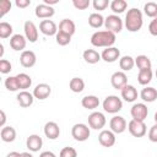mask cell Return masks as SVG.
<instances>
[{"label":"cell","mask_w":157,"mask_h":157,"mask_svg":"<svg viewBox=\"0 0 157 157\" xmlns=\"http://www.w3.org/2000/svg\"><path fill=\"white\" fill-rule=\"evenodd\" d=\"M115 33L109 31H97L91 37V44L97 48H109L115 43Z\"/></svg>","instance_id":"obj_1"},{"label":"cell","mask_w":157,"mask_h":157,"mask_svg":"<svg viewBox=\"0 0 157 157\" xmlns=\"http://www.w3.org/2000/svg\"><path fill=\"white\" fill-rule=\"evenodd\" d=\"M144 23L142 20V12L132 7L130 10H128L126 15H125V27L129 32H137L141 29Z\"/></svg>","instance_id":"obj_2"},{"label":"cell","mask_w":157,"mask_h":157,"mask_svg":"<svg viewBox=\"0 0 157 157\" xmlns=\"http://www.w3.org/2000/svg\"><path fill=\"white\" fill-rule=\"evenodd\" d=\"M121 108H123V102L118 96L112 94V96L105 97L103 101V109L107 113L114 114V113H118L119 110H121Z\"/></svg>","instance_id":"obj_3"},{"label":"cell","mask_w":157,"mask_h":157,"mask_svg":"<svg viewBox=\"0 0 157 157\" xmlns=\"http://www.w3.org/2000/svg\"><path fill=\"white\" fill-rule=\"evenodd\" d=\"M90 128L86 125V124H82V123H78V124H75L71 129V135L72 137L76 140V141H80V142H83L86 141L88 137H90Z\"/></svg>","instance_id":"obj_4"},{"label":"cell","mask_w":157,"mask_h":157,"mask_svg":"<svg viewBox=\"0 0 157 157\" xmlns=\"http://www.w3.org/2000/svg\"><path fill=\"white\" fill-rule=\"evenodd\" d=\"M105 29L113 33H119L123 29V21L118 15H109L104 20Z\"/></svg>","instance_id":"obj_5"},{"label":"cell","mask_w":157,"mask_h":157,"mask_svg":"<svg viewBox=\"0 0 157 157\" xmlns=\"http://www.w3.org/2000/svg\"><path fill=\"white\" fill-rule=\"evenodd\" d=\"M128 129H129V132L135 137H142L147 132L146 124L144 121H139V120H134V119H131L129 121Z\"/></svg>","instance_id":"obj_6"},{"label":"cell","mask_w":157,"mask_h":157,"mask_svg":"<svg viewBox=\"0 0 157 157\" xmlns=\"http://www.w3.org/2000/svg\"><path fill=\"white\" fill-rule=\"evenodd\" d=\"M130 114L134 120H139V121H144L147 118L148 114V109L147 105L145 103H136L131 107L130 109Z\"/></svg>","instance_id":"obj_7"},{"label":"cell","mask_w":157,"mask_h":157,"mask_svg":"<svg viewBox=\"0 0 157 157\" xmlns=\"http://www.w3.org/2000/svg\"><path fill=\"white\" fill-rule=\"evenodd\" d=\"M87 119H88L90 128H92L94 130H99V129L104 128L105 121H107L104 114L101 113V112H93V113H91Z\"/></svg>","instance_id":"obj_8"},{"label":"cell","mask_w":157,"mask_h":157,"mask_svg":"<svg viewBox=\"0 0 157 157\" xmlns=\"http://www.w3.org/2000/svg\"><path fill=\"white\" fill-rule=\"evenodd\" d=\"M110 83L115 90H123L128 85V77L124 71H117L110 77Z\"/></svg>","instance_id":"obj_9"},{"label":"cell","mask_w":157,"mask_h":157,"mask_svg":"<svg viewBox=\"0 0 157 157\" xmlns=\"http://www.w3.org/2000/svg\"><path fill=\"white\" fill-rule=\"evenodd\" d=\"M126 120L120 117V115H115L110 119L109 121V126H110V130L114 132V134H121L125 131L126 129Z\"/></svg>","instance_id":"obj_10"},{"label":"cell","mask_w":157,"mask_h":157,"mask_svg":"<svg viewBox=\"0 0 157 157\" xmlns=\"http://www.w3.org/2000/svg\"><path fill=\"white\" fill-rule=\"evenodd\" d=\"M98 141L103 147H112L115 144V134L112 130H102L98 135Z\"/></svg>","instance_id":"obj_11"},{"label":"cell","mask_w":157,"mask_h":157,"mask_svg":"<svg viewBox=\"0 0 157 157\" xmlns=\"http://www.w3.org/2000/svg\"><path fill=\"white\" fill-rule=\"evenodd\" d=\"M34 13L38 18H50L52 16H54L55 13V10L53 6H49V5H45L44 2L40 4V5H37L36 6V10H34Z\"/></svg>","instance_id":"obj_12"},{"label":"cell","mask_w":157,"mask_h":157,"mask_svg":"<svg viewBox=\"0 0 157 157\" xmlns=\"http://www.w3.org/2000/svg\"><path fill=\"white\" fill-rule=\"evenodd\" d=\"M23 29H25V36L26 39L29 40L31 43L37 42L38 39V29L36 27V25L32 21H26L23 25Z\"/></svg>","instance_id":"obj_13"},{"label":"cell","mask_w":157,"mask_h":157,"mask_svg":"<svg viewBox=\"0 0 157 157\" xmlns=\"http://www.w3.org/2000/svg\"><path fill=\"white\" fill-rule=\"evenodd\" d=\"M39 31L45 36H56L58 27L54 21L52 20H43L39 23Z\"/></svg>","instance_id":"obj_14"},{"label":"cell","mask_w":157,"mask_h":157,"mask_svg":"<svg viewBox=\"0 0 157 157\" xmlns=\"http://www.w3.org/2000/svg\"><path fill=\"white\" fill-rule=\"evenodd\" d=\"M101 58L105 61V63H114L117 61L119 58H120V50L115 47H109V48H105L102 54H101Z\"/></svg>","instance_id":"obj_15"},{"label":"cell","mask_w":157,"mask_h":157,"mask_svg":"<svg viewBox=\"0 0 157 157\" xmlns=\"http://www.w3.org/2000/svg\"><path fill=\"white\" fill-rule=\"evenodd\" d=\"M52 93V87L48 83H39L36 86V88L33 90V96L37 99H45L50 96Z\"/></svg>","instance_id":"obj_16"},{"label":"cell","mask_w":157,"mask_h":157,"mask_svg":"<svg viewBox=\"0 0 157 157\" xmlns=\"http://www.w3.org/2000/svg\"><path fill=\"white\" fill-rule=\"evenodd\" d=\"M44 135L49 140H55L60 135V128L55 121H48L44 125Z\"/></svg>","instance_id":"obj_17"},{"label":"cell","mask_w":157,"mask_h":157,"mask_svg":"<svg viewBox=\"0 0 157 157\" xmlns=\"http://www.w3.org/2000/svg\"><path fill=\"white\" fill-rule=\"evenodd\" d=\"M42 145H43V140L39 135H36V134H32L27 137V141H26V146L29 151L32 152H38L40 148H42Z\"/></svg>","instance_id":"obj_18"},{"label":"cell","mask_w":157,"mask_h":157,"mask_svg":"<svg viewBox=\"0 0 157 157\" xmlns=\"http://www.w3.org/2000/svg\"><path fill=\"white\" fill-rule=\"evenodd\" d=\"M37 61L36 54L32 50H23L20 55V63L23 67H32Z\"/></svg>","instance_id":"obj_19"},{"label":"cell","mask_w":157,"mask_h":157,"mask_svg":"<svg viewBox=\"0 0 157 157\" xmlns=\"http://www.w3.org/2000/svg\"><path fill=\"white\" fill-rule=\"evenodd\" d=\"M26 43H27V39L22 34H13L10 38V47L16 52L23 50L26 48Z\"/></svg>","instance_id":"obj_20"},{"label":"cell","mask_w":157,"mask_h":157,"mask_svg":"<svg viewBox=\"0 0 157 157\" xmlns=\"http://www.w3.org/2000/svg\"><path fill=\"white\" fill-rule=\"evenodd\" d=\"M17 102L18 104L22 107V108H27L29 105H32L33 103V99H34V96L33 93H29L27 91H21L18 94H17Z\"/></svg>","instance_id":"obj_21"},{"label":"cell","mask_w":157,"mask_h":157,"mask_svg":"<svg viewBox=\"0 0 157 157\" xmlns=\"http://www.w3.org/2000/svg\"><path fill=\"white\" fill-rule=\"evenodd\" d=\"M121 98L126 102H134L137 98V91L132 85H126L121 90Z\"/></svg>","instance_id":"obj_22"},{"label":"cell","mask_w":157,"mask_h":157,"mask_svg":"<svg viewBox=\"0 0 157 157\" xmlns=\"http://www.w3.org/2000/svg\"><path fill=\"white\" fill-rule=\"evenodd\" d=\"M59 31L60 32H64V33H66L69 36H72L75 33V31H76V26H75V23H74L72 20L64 18L59 23Z\"/></svg>","instance_id":"obj_23"},{"label":"cell","mask_w":157,"mask_h":157,"mask_svg":"<svg viewBox=\"0 0 157 157\" xmlns=\"http://www.w3.org/2000/svg\"><path fill=\"white\" fill-rule=\"evenodd\" d=\"M140 97L142 98L144 102H147V103L155 102L157 99V90L155 87H145L142 88Z\"/></svg>","instance_id":"obj_24"},{"label":"cell","mask_w":157,"mask_h":157,"mask_svg":"<svg viewBox=\"0 0 157 157\" xmlns=\"http://www.w3.org/2000/svg\"><path fill=\"white\" fill-rule=\"evenodd\" d=\"M0 136L4 142H12L16 139V130H15V128H12L10 125L4 126V128H1Z\"/></svg>","instance_id":"obj_25"},{"label":"cell","mask_w":157,"mask_h":157,"mask_svg":"<svg viewBox=\"0 0 157 157\" xmlns=\"http://www.w3.org/2000/svg\"><path fill=\"white\" fill-rule=\"evenodd\" d=\"M82 56H83L85 61L88 63V64H97L102 59L101 58V54L97 50H94V49H86L83 52Z\"/></svg>","instance_id":"obj_26"},{"label":"cell","mask_w":157,"mask_h":157,"mask_svg":"<svg viewBox=\"0 0 157 157\" xmlns=\"http://www.w3.org/2000/svg\"><path fill=\"white\" fill-rule=\"evenodd\" d=\"M81 104L83 108L86 109H96L98 105H99V99L98 97L93 96V94H90V96H85L82 99H81Z\"/></svg>","instance_id":"obj_27"},{"label":"cell","mask_w":157,"mask_h":157,"mask_svg":"<svg viewBox=\"0 0 157 157\" xmlns=\"http://www.w3.org/2000/svg\"><path fill=\"white\" fill-rule=\"evenodd\" d=\"M16 78H17L20 90L26 91V90L29 88L31 85H32V78H31V76L27 75V74H25V72H20V74H17V75H16Z\"/></svg>","instance_id":"obj_28"},{"label":"cell","mask_w":157,"mask_h":157,"mask_svg":"<svg viewBox=\"0 0 157 157\" xmlns=\"http://www.w3.org/2000/svg\"><path fill=\"white\" fill-rule=\"evenodd\" d=\"M104 17L98 13V12H93L88 16V25L92 27V28H99L104 25Z\"/></svg>","instance_id":"obj_29"},{"label":"cell","mask_w":157,"mask_h":157,"mask_svg":"<svg viewBox=\"0 0 157 157\" xmlns=\"http://www.w3.org/2000/svg\"><path fill=\"white\" fill-rule=\"evenodd\" d=\"M135 65V59L130 55H124L119 59V66L121 71H130Z\"/></svg>","instance_id":"obj_30"},{"label":"cell","mask_w":157,"mask_h":157,"mask_svg":"<svg viewBox=\"0 0 157 157\" xmlns=\"http://www.w3.org/2000/svg\"><path fill=\"white\" fill-rule=\"evenodd\" d=\"M152 70L151 69H145V70H140L139 71V75H137V81L140 85L142 86H146L151 82L152 80Z\"/></svg>","instance_id":"obj_31"},{"label":"cell","mask_w":157,"mask_h":157,"mask_svg":"<svg viewBox=\"0 0 157 157\" xmlns=\"http://www.w3.org/2000/svg\"><path fill=\"white\" fill-rule=\"evenodd\" d=\"M69 87L72 92L75 93H80L83 91L85 88V81L81 78V77H72L70 80V83H69Z\"/></svg>","instance_id":"obj_32"},{"label":"cell","mask_w":157,"mask_h":157,"mask_svg":"<svg viewBox=\"0 0 157 157\" xmlns=\"http://www.w3.org/2000/svg\"><path fill=\"white\" fill-rule=\"evenodd\" d=\"M135 65L139 67V70H145V69H151L152 64L151 60L147 55H137L135 58Z\"/></svg>","instance_id":"obj_33"},{"label":"cell","mask_w":157,"mask_h":157,"mask_svg":"<svg viewBox=\"0 0 157 157\" xmlns=\"http://www.w3.org/2000/svg\"><path fill=\"white\" fill-rule=\"evenodd\" d=\"M128 2L125 0H113L110 2V9L114 13H121L126 10Z\"/></svg>","instance_id":"obj_34"},{"label":"cell","mask_w":157,"mask_h":157,"mask_svg":"<svg viewBox=\"0 0 157 157\" xmlns=\"http://www.w3.org/2000/svg\"><path fill=\"white\" fill-rule=\"evenodd\" d=\"M144 12L148 17H152V18L157 17V4L153 2V1L146 2L145 6H144Z\"/></svg>","instance_id":"obj_35"},{"label":"cell","mask_w":157,"mask_h":157,"mask_svg":"<svg viewBox=\"0 0 157 157\" xmlns=\"http://www.w3.org/2000/svg\"><path fill=\"white\" fill-rule=\"evenodd\" d=\"M12 26L7 22H0V38L5 39L12 34Z\"/></svg>","instance_id":"obj_36"},{"label":"cell","mask_w":157,"mask_h":157,"mask_svg":"<svg viewBox=\"0 0 157 157\" xmlns=\"http://www.w3.org/2000/svg\"><path fill=\"white\" fill-rule=\"evenodd\" d=\"M5 87L11 91V92H16L20 90V86H18V82H17V78L16 76H9L6 80H5Z\"/></svg>","instance_id":"obj_37"},{"label":"cell","mask_w":157,"mask_h":157,"mask_svg":"<svg viewBox=\"0 0 157 157\" xmlns=\"http://www.w3.org/2000/svg\"><path fill=\"white\" fill-rule=\"evenodd\" d=\"M55 40H56V43L59 45H67L70 43V40H71V36H69V34H66L64 32L58 31V33L55 36Z\"/></svg>","instance_id":"obj_38"},{"label":"cell","mask_w":157,"mask_h":157,"mask_svg":"<svg viewBox=\"0 0 157 157\" xmlns=\"http://www.w3.org/2000/svg\"><path fill=\"white\" fill-rule=\"evenodd\" d=\"M60 157H77V152L74 147L66 146L60 151Z\"/></svg>","instance_id":"obj_39"},{"label":"cell","mask_w":157,"mask_h":157,"mask_svg":"<svg viewBox=\"0 0 157 157\" xmlns=\"http://www.w3.org/2000/svg\"><path fill=\"white\" fill-rule=\"evenodd\" d=\"M92 5H93L94 10L103 11V10H105V9L108 7V5H110V4H109L108 0H93Z\"/></svg>","instance_id":"obj_40"},{"label":"cell","mask_w":157,"mask_h":157,"mask_svg":"<svg viewBox=\"0 0 157 157\" xmlns=\"http://www.w3.org/2000/svg\"><path fill=\"white\" fill-rule=\"evenodd\" d=\"M11 70H12L11 63L6 59H1L0 60V72L1 74H9Z\"/></svg>","instance_id":"obj_41"},{"label":"cell","mask_w":157,"mask_h":157,"mask_svg":"<svg viewBox=\"0 0 157 157\" xmlns=\"http://www.w3.org/2000/svg\"><path fill=\"white\" fill-rule=\"evenodd\" d=\"M11 9V2L9 0H1L0 1V16L6 15Z\"/></svg>","instance_id":"obj_42"},{"label":"cell","mask_w":157,"mask_h":157,"mask_svg":"<svg viewBox=\"0 0 157 157\" xmlns=\"http://www.w3.org/2000/svg\"><path fill=\"white\" fill-rule=\"evenodd\" d=\"M72 5L77 10H86L90 6V0H74Z\"/></svg>","instance_id":"obj_43"},{"label":"cell","mask_w":157,"mask_h":157,"mask_svg":"<svg viewBox=\"0 0 157 157\" xmlns=\"http://www.w3.org/2000/svg\"><path fill=\"white\" fill-rule=\"evenodd\" d=\"M148 140L152 142H157V124L152 125L148 131Z\"/></svg>","instance_id":"obj_44"},{"label":"cell","mask_w":157,"mask_h":157,"mask_svg":"<svg viewBox=\"0 0 157 157\" xmlns=\"http://www.w3.org/2000/svg\"><path fill=\"white\" fill-rule=\"evenodd\" d=\"M148 32L152 36H157V17H155L148 25Z\"/></svg>","instance_id":"obj_45"},{"label":"cell","mask_w":157,"mask_h":157,"mask_svg":"<svg viewBox=\"0 0 157 157\" xmlns=\"http://www.w3.org/2000/svg\"><path fill=\"white\" fill-rule=\"evenodd\" d=\"M15 4H16L17 7H20V9H25V7H27V6L31 5V0H16Z\"/></svg>","instance_id":"obj_46"},{"label":"cell","mask_w":157,"mask_h":157,"mask_svg":"<svg viewBox=\"0 0 157 157\" xmlns=\"http://www.w3.org/2000/svg\"><path fill=\"white\" fill-rule=\"evenodd\" d=\"M0 115H1V120H0V126L4 128L5 126V121H6V115L4 110H0Z\"/></svg>","instance_id":"obj_47"},{"label":"cell","mask_w":157,"mask_h":157,"mask_svg":"<svg viewBox=\"0 0 157 157\" xmlns=\"http://www.w3.org/2000/svg\"><path fill=\"white\" fill-rule=\"evenodd\" d=\"M39 157H56V156L52 151H44V152H42L39 155Z\"/></svg>","instance_id":"obj_48"},{"label":"cell","mask_w":157,"mask_h":157,"mask_svg":"<svg viewBox=\"0 0 157 157\" xmlns=\"http://www.w3.org/2000/svg\"><path fill=\"white\" fill-rule=\"evenodd\" d=\"M6 157H22V153L16 152V151H12V152L7 153V156H6Z\"/></svg>","instance_id":"obj_49"},{"label":"cell","mask_w":157,"mask_h":157,"mask_svg":"<svg viewBox=\"0 0 157 157\" xmlns=\"http://www.w3.org/2000/svg\"><path fill=\"white\" fill-rule=\"evenodd\" d=\"M58 2H59L58 0H44V4H45V5H49V6L55 5V4H58Z\"/></svg>","instance_id":"obj_50"},{"label":"cell","mask_w":157,"mask_h":157,"mask_svg":"<svg viewBox=\"0 0 157 157\" xmlns=\"http://www.w3.org/2000/svg\"><path fill=\"white\" fill-rule=\"evenodd\" d=\"M2 55H4V45L0 44V58H2Z\"/></svg>","instance_id":"obj_51"},{"label":"cell","mask_w":157,"mask_h":157,"mask_svg":"<svg viewBox=\"0 0 157 157\" xmlns=\"http://www.w3.org/2000/svg\"><path fill=\"white\" fill-rule=\"evenodd\" d=\"M22 157H33L29 152H22Z\"/></svg>","instance_id":"obj_52"},{"label":"cell","mask_w":157,"mask_h":157,"mask_svg":"<svg viewBox=\"0 0 157 157\" xmlns=\"http://www.w3.org/2000/svg\"><path fill=\"white\" fill-rule=\"evenodd\" d=\"M155 121H156V124H157V112L155 113Z\"/></svg>","instance_id":"obj_53"},{"label":"cell","mask_w":157,"mask_h":157,"mask_svg":"<svg viewBox=\"0 0 157 157\" xmlns=\"http://www.w3.org/2000/svg\"><path fill=\"white\" fill-rule=\"evenodd\" d=\"M156 77H157V70H156Z\"/></svg>","instance_id":"obj_54"}]
</instances>
